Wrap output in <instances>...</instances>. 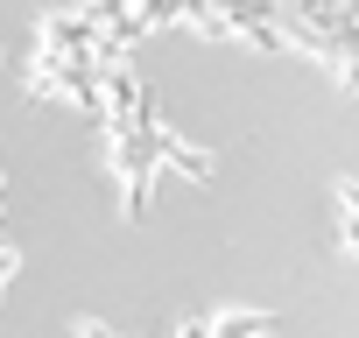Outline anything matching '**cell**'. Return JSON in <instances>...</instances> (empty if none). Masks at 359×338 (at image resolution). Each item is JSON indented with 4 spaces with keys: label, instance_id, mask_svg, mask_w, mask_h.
I'll return each mask as SVG.
<instances>
[{
    "label": "cell",
    "instance_id": "6da1fadb",
    "mask_svg": "<svg viewBox=\"0 0 359 338\" xmlns=\"http://www.w3.org/2000/svg\"><path fill=\"white\" fill-rule=\"evenodd\" d=\"M275 331V310H254V303H219V310H184L169 324V338H268Z\"/></svg>",
    "mask_w": 359,
    "mask_h": 338
},
{
    "label": "cell",
    "instance_id": "7a4b0ae2",
    "mask_svg": "<svg viewBox=\"0 0 359 338\" xmlns=\"http://www.w3.org/2000/svg\"><path fill=\"white\" fill-rule=\"evenodd\" d=\"M331 226H338V254L359 261V177L331 184Z\"/></svg>",
    "mask_w": 359,
    "mask_h": 338
},
{
    "label": "cell",
    "instance_id": "3957f363",
    "mask_svg": "<svg viewBox=\"0 0 359 338\" xmlns=\"http://www.w3.org/2000/svg\"><path fill=\"white\" fill-rule=\"evenodd\" d=\"M71 338H134V331H120L106 317H71Z\"/></svg>",
    "mask_w": 359,
    "mask_h": 338
},
{
    "label": "cell",
    "instance_id": "277c9868",
    "mask_svg": "<svg viewBox=\"0 0 359 338\" xmlns=\"http://www.w3.org/2000/svg\"><path fill=\"white\" fill-rule=\"evenodd\" d=\"M15 275H22V247H0V303H8V289H15Z\"/></svg>",
    "mask_w": 359,
    "mask_h": 338
},
{
    "label": "cell",
    "instance_id": "5b68a950",
    "mask_svg": "<svg viewBox=\"0 0 359 338\" xmlns=\"http://www.w3.org/2000/svg\"><path fill=\"white\" fill-rule=\"evenodd\" d=\"M0 191H8V177H0Z\"/></svg>",
    "mask_w": 359,
    "mask_h": 338
}]
</instances>
